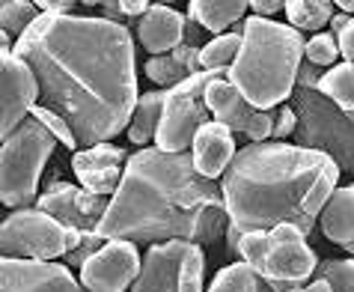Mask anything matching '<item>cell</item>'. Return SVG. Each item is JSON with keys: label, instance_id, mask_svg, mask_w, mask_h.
<instances>
[{"label": "cell", "instance_id": "39", "mask_svg": "<svg viewBox=\"0 0 354 292\" xmlns=\"http://www.w3.org/2000/svg\"><path fill=\"white\" fill-rule=\"evenodd\" d=\"M348 21H351V18H348L346 12H337V15H333V21H330V33H333V36H339V33L348 27Z\"/></svg>", "mask_w": 354, "mask_h": 292}, {"label": "cell", "instance_id": "6", "mask_svg": "<svg viewBox=\"0 0 354 292\" xmlns=\"http://www.w3.org/2000/svg\"><path fill=\"white\" fill-rule=\"evenodd\" d=\"M292 108L298 113L295 146L324 152L337 161L342 173H354V122L351 116L337 108L328 95L307 86H295Z\"/></svg>", "mask_w": 354, "mask_h": 292}, {"label": "cell", "instance_id": "13", "mask_svg": "<svg viewBox=\"0 0 354 292\" xmlns=\"http://www.w3.org/2000/svg\"><path fill=\"white\" fill-rule=\"evenodd\" d=\"M140 268L143 262L134 241L111 239L98 254L86 259V266L81 268V284L86 292H125L134 286Z\"/></svg>", "mask_w": 354, "mask_h": 292}, {"label": "cell", "instance_id": "41", "mask_svg": "<svg viewBox=\"0 0 354 292\" xmlns=\"http://www.w3.org/2000/svg\"><path fill=\"white\" fill-rule=\"evenodd\" d=\"M337 9H342L346 15H354V0H337Z\"/></svg>", "mask_w": 354, "mask_h": 292}, {"label": "cell", "instance_id": "1", "mask_svg": "<svg viewBox=\"0 0 354 292\" xmlns=\"http://www.w3.org/2000/svg\"><path fill=\"white\" fill-rule=\"evenodd\" d=\"M12 54L30 63L42 99L72 125L81 149L129 131L137 102L134 39L125 24L90 15H39Z\"/></svg>", "mask_w": 354, "mask_h": 292}, {"label": "cell", "instance_id": "31", "mask_svg": "<svg viewBox=\"0 0 354 292\" xmlns=\"http://www.w3.org/2000/svg\"><path fill=\"white\" fill-rule=\"evenodd\" d=\"M30 116H33V120H39V122H42L48 131L54 134V138H57V143H63L66 149H72V155H75L77 149H81V143H77L75 131H72V125H68V122H66V120H63V116L57 113V111L45 108V104H36Z\"/></svg>", "mask_w": 354, "mask_h": 292}, {"label": "cell", "instance_id": "10", "mask_svg": "<svg viewBox=\"0 0 354 292\" xmlns=\"http://www.w3.org/2000/svg\"><path fill=\"white\" fill-rule=\"evenodd\" d=\"M205 104L212 111V120L226 125L232 134H244L250 143H265L274 138V111H257L239 93V86L230 81V72L205 90Z\"/></svg>", "mask_w": 354, "mask_h": 292}, {"label": "cell", "instance_id": "24", "mask_svg": "<svg viewBox=\"0 0 354 292\" xmlns=\"http://www.w3.org/2000/svg\"><path fill=\"white\" fill-rule=\"evenodd\" d=\"M283 12L289 15V24L295 30H322L324 24L333 21L337 3H330V0H289Z\"/></svg>", "mask_w": 354, "mask_h": 292}, {"label": "cell", "instance_id": "7", "mask_svg": "<svg viewBox=\"0 0 354 292\" xmlns=\"http://www.w3.org/2000/svg\"><path fill=\"white\" fill-rule=\"evenodd\" d=\"M86 232L68 230L57 218L33 209L12 212L0 223V250L6 259H30V262H57L84 245Z\"/></svg>", "mask_w": 354, "mask_h": 292}, {"label": "cell", "instance_id": "38", "mask_svg": "<svg viewBox=\"0 0 354 292\" xmlns=\"http://www.w3.org/2000/svg\"><path fill=\"white\" fill-rule=\"evenodd\" d=\"M337 39H339V54L346 57V63H354V18H351L348 27Z\"/></svg>", "mask_w": 354, "mask_h": 292}, {"label": "cell", "instance_id": "11", "mask_svg": "<svg viewBox=\"0 0 354 292\" xmlns=\"http://www.w3.org/2000/svg\"><path fill=\"white\" fill-rule=\"evenodd\" d=\"M113 197H95V194L84 191L81 185H72L66 179H48L45 191L39 194L36 209L45 212L63 223L68 230H81V232H98L102 221L111 209Z\"/></svg>", "mask_w": 354, "mask_h": 292}, {"label": "cell", "instance_id": "28", "mask_svg": "<svg viewBox=\"0 0 354 292\" xmlns=\"http://www.w3.org/2000/svg\"><path fill=\"white\" fill-rule=\"evenodd\" d=\"M274 241H271V232L265 230H253V232H244L241 241H239V257L241 262L257 271V275H265V266H268V254H271Z\"/></svg>", "mask_w": 354, "mask_h": 292}, {"label": "cell", "instance_id": "30", "mask_svg": "<svg viewBox=\"0 0 354 292\" xmlns=\"http://www.w3.org/2000/svg\"><path fill=\"white\" fill-rule=\"evenodd\" d=\"M316 277L328 280L333 292H354V259H322Z\"/></svg>", "mask_w": 354, "mask_h": 292}, {"label": "cell", "instance_id": "14", "mask_svg": "<svg viewBox=\"0 0 354 292\" xmlns=\"http://www.w3.org/2000/svg\"><path fill=\"white\" fill-rule=\"evenodd\" d=\"M129 158L131 155L122 146L98 143V146H90V149H77L72 155V170L84 191L95 194V197H113L122 185Z\"/></svg>", "mask_w": 354, "mask_h": 292}, {"label": "cell", "instance_id": "8", "mask_svg": "<svg viewBox=\"0 0 354 292\" xmlns=\"http://www.w3.org/2000/svg\"><path fill=\"white\" fill-rule=\"evenodd\" d=\"M226 72H200L188 77V81H182L179 86H173V90H167L164 116H161L158 134H155V149L170 152V155L191 149L200 129L212 122V111L205 104V90H209L212 81H218Z\"/></svg>", "mask_w": 354, "mask_h": 292}, {"label": "cell", "instance_id": "20", "mask_svg": "<svg viewBox=\"0 0 354 292\" xmlns=\"http://www.w3.org/2000/svg\"><path fill=\"white\" fill-rule=\"evenodd\" d=\"M319 223L324 239H330L333 245H339L354 257V185L337 188V194L324 206Z\"/></svg>", "mask_w": 354, "mask_h": 292}, {"label": "cell", "instance_id": "18", "mask_svg": "<svg viewBox=\"0 0 354 292\" xmlns=\"http://www.w3.org/2000/svg\"><path fill=\"white\" fill-rule=\"evenodd\" d=\"M185 24H188V15L176 12L167 3H152L149 12L137 21V39L149 57H161L185 42Z\"/></svg>", "mask_w": 354, "mask_h": 292}, {"label": "cell", "instance_id": "32", "mask_svg": "<svg viewBox=\"0 0 354 292\" xmlns=\"http://www.w3.org/2000/svg\"><path fill=\"white\" fill-rule=\"evenodd\" d=\"M295 131H298V113H295L292 104H280V108L274 111V138L271 140L283 143Z\"/></svg>", "mask_w": 354, "mask_h": 292}, {"label": "cell", "instance_id": "19", "mask_svg": "<svg viewBox=\"0 0 354 292\" xmlns=\"http://www.w3.org/2000/svg\"><path fill=\"white\" fill-rule=\"evenodd\" d=\"M200 51L203 48H191L182 42L170 54L149 57V60H146V77L155 84V90H173V86H179L182 81H188V77L203 72Z\"/></svg>", "mask_w": 354, "mask_h": 292}, {"label": "cell", "instance_id": "17", "mask_svg": "<svg viewBox=\"0 0 354 292\" xmlns=\"http://www.w3.org/2000/svg\"><path fill=\"white\" fill-rule=\"evenodd\" d=\"M235 138L232 131L226 129L221 122H209L203 125L200 134L194 138V146H191V158H194V167L200 170V176L205 179H223V173L230 170V164L235 158Z\"/></svg>", "mask_w": 354, "mask_h": 292}, {"label": "cell", "instance_id": "2", "mask_svg": "<svg viewBox=\"0 0 354 292\" xmlns=\"http://www.w3.org/2000/svg\"><path fill=\"white\" fill-rule=\"evenodd\" d=\"M230 230L223 188L214 179L200 176L191 152L140 149L125 164L120 191L98 232L111 241L164 245L194 241L218 245Z\"/></svg>", "mask_w": 354, "mask_h": 292}, {"label": "cell", "instance_id": "35", "mask_svg": "<svg viewBox=\"0 0 354 292\" xmlns=\"http://www.w3.org/2000/svg\"><path fill=\"white\" fill-rule=\"evenodd\" d=\"M39 12H45V15H75L72 9L77 3H72V0H39Z\"/></svg>", "mask_w": 354, "mask_h": 292}, {"label": "cell", "instance_id": "12", "mask_svg": "<svg viewBox=\"0 0 354 292\" xmlns=\"http://www.w3.org/2000/svg\"><path fill=\"white\" fill-rule=\"evenodd\" d=\"M36 99H42L36 72L18 54L0 57V138H9L27 116L33 113Z\"/></svg>", "mask_w": 354, "mask_h": 292}, {"label": "cell", "instance_id": "15", "mask_svg": "<svg viewBox=\"0 0 354 292\" xmlns=\"http://www.w3.org/2000/svg\"><path fill=\"white\" fill-rule=\"evenodd\" d=\"M0 292H86L66 262L0 259Z\"/></svg>", "mask_w": 354, "mask_h": 292}, {"label": "cell", "instance_id": "22", "mask_svg": "<svg viewBox=\"0 0 354 292\" xmlns=\"http://www.w3.org/2000/svg\"><path fill=\"white\" fill-rule=\"evenodd\" d=\"M164 104H167V90H149V93L140 95L137 111H134V120L129 125V140L131 143L143 146V143H149L155 134H158Z\"/></svg>", "mask_w": 354, "mask_h": 292}, {"label": "cell", "instance_id": "3", "mask_svg": "<svg viewBox=\"0 0 354 292\" xmlns=\"http://www.w3.org/2000/svg\"><path fill=\"white\" fill-rule=\"evenodd\" d=\"M339 173L330 155L295 143L241 146L221 182L230 223L241 232H271L277 223H295L310 236L337 194Z\"/></svg>", "mask_w": 354, "mask_h": 292}, {"label": "cell", "instance_id": "40", "mask_svg": "<svg viewBox=\"0 0 354 292\" xmlns=\"http://www.w3.org/2000/svg\"><path fill=\"white\" fill-rule=\"evenodd\" d=\"M304 292H333V289H330V284H328V280L316 277V280H310V284L304 286Z\"/></svg>", "mask_w": 354, "mask_h": 292}, {"label": "cell", "instance_id": "5", "mask_svg": "<svg viewBox=\"0 0 354 292\" xmlns=\"http://www.w3.org/2000/svg\"><path fill=\"white\" fill-rule=\"evenodd\" d=\"M54 146L57 138L33 116H27L9 138H3V146H0V200L3 206L15 212L36 206L39 179H42Z\"/></svg>", "mask_w": 354, "mask_h": 292}, {"label": "cell", "instance_id": "29", "mask_svg": "<svg viewBox=\"0 0 354 292\" xmlns=\"http://www.w3.org/2000/svg\"><path fill=\"white\" fill-rule=\"evenodd\" d=\"M339 57V39L333 33H316L304 48V60L319 66V69H333Z\"/></svg>", "mask_w": 354, "mask_h": 292}, {"label": "cell", "instance_id": "33", "mask_svg": "<svg viewBox=\"0 0 354 292\" xmlns=\"http://www.w3.org/2000/svg\"><path fill=\"white\" fill-rule=\"evenodd\" d=\"M271 241L274 245H292V241H307V236L295 227V223H277L271 230Z\"/></svg>", "mask_w": 354, "mask_h": 292}, {"label": "cell", "instance_id": "26", "mask_svg": "<svg viewBox=\"0 0 354 292\" xmlns=\"http://www.w3.org/2000/svg\"><path fill=\"white\" fill-rule=\"evenodd\" d=\"M239 51H241V33L214 36L212 42L200 51L203 72H226V69H232V63L239 60Z\"/></svg>", "mask_w": 354, "mask_h": 292}, {"label": "cell", "instance_id": "27", "mask_svg": "<svg viewBox=\"0 0 354 292\" xmlns=\"http://www.w3.org/2000/svg\"><path fill=\"white\" fill-rule=\"evenodd\" d=\"M42 15L36 3H18V0H3L0 3V27L6 36H15V42L33 27V21Z\"/></svg>", "mask_w": 354, "mask_h": 292}, {"label": "cell", "instance_id": "36", "mask_svg": "<svg viewBox=\"0 0 354 292\" xmlns=\"http://www.w3.org/2000/svg\"><path fill=\"white\" fill-rule=\"evenodd\" d=\"M250 9H253V15L271 18L274 21V15H277L280 9H286V3H280V0H250Z\"/></svg>", "mask_w": 354, "mask_h": 292}, {"label": "cell", "instance_id": "37", "mask_svg": "<svg viewBox=\"0 0 354 292\" xmlns=\"http://www.w3.org/2000/svg\"><path fill=\"white\" fill-rule=\"evenodd\" d=\"M319 81H322L319 66H313V63L304 60L301 72H298V86H307V90H319Z\"/></svg>", "mask_w": 354, "mask_h": 292}, {"label": "cell", "instance_id": "16", "mask_svg": "<svg viewBox=\"0 0 354 292\" xmlns=\"http://www.w3.org/2000/svg\"><path fill=\"white\" fill-rule=\"evenodd\" d=\"M319 259L307 241H292V245H274L265 266V280L274 286V292H289L304 286L316 275Z\"/></svg>", "mask_w": 354, "mask_h": 292}, {"label": "cell", "instance_id": "23", "mask_svg": "<svg viewBox=\"0 0 354 292\" xmlns=\"http://www.w3.org/2000/svg\"><path fill=\"white\" fill-rule=\"evenodd\" d=\"M209 292H274V286L248 262H230L214 275Z\"/></svg>", "mask_w": 354, "mask_h": 292}, {"label": "cell", "instance_id": "25", "mask_svg": "<svg viewBox=\"0 0 354 292\" xmlns=\"http://www.w3.org/2000/svg\"><path fill=\"white\" fill-rule=\"evenodd\" d=\"M319 93L328 95L346 113H354V63H339L324 72L319 81Z\"/></svg>", "mask_w": 354, "mask_h": 292}, {"label": "cell", "instance_id": "4", "mask_svg": "<svg viewBox=\"0 0 354 292\" xmlns=\"http://www.w3.org/2000/svg\"><path fill=\"white\" fill-rule=\"evenodd\" d=\"M304 48V33L292 24L248 15L241 51L230 69V81L257 111H277L298 86Z\"/></svg>", "mask_w": 354, "mask_h": 292}, {"label": "cell", "instance_id": "34", "mask_svg": "<svg viewBox=\"0 0 354 292\" xmlns=\"http://www.w3.org/2000/svg\"><path fill=\"white\" fill-rule=\"evenodd\" d=\"M212 39H209V30H205L203 24H196L194 18H188V24H185V45L191 48H205Z\"/></svg>", "mask_w": 354, "mask_h": 292}, {"label": "cell", "instance_id": "21", "mask_svg": "<svg viewBox=\"0 0 354 292\" xmlns=\"http://www.w3.org/2000/svg\"><path fill=\"white\" fill-rule=\"evenodd\" d=\"M250 3L244 0H194L188 3V18H194L196 24H203L209 33H221L226 27H232L241 15H248Z\"/></svg>", "mask_w": 354, "mask_h": 292}, {"label": "cell", "instance_id": "9", "mask_svg": "<svg viewBox=\"0 0 354 292\" xmlns=\"http://www.w3.org/2000/svg\"><path fill=\"white\" fill-rule=\"evenodd\" d=\"M203 248L194 241H164L146 250L131 292H203Z\"/></svg>", "mask_w": 354, "mask_h": 292}]
</instances>
